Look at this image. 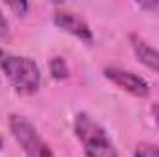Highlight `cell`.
Listing matches in <instances>:
<instances>
[{"instance_id": "1", "label": "cell", "mask_w": 159, "mask_h": 157, "mask_svg": "<svg viewBox=\"0 0 159 157\" xmlns=\"http://www.w3.org/2000/svg\"><path fill=\"white\" fill-rule=\"evenodd\" d=\"M0 72L19 94H35L41 89L43 74L35 59L0 48Z\"/></svg>"}, {"instance_id": "2", "label": "cell", "mask_w": 159, "mask_h": 157, "mask_svg": "<svg viewBox=\"0 0 159 157\" xmlns=\"http://www.w3.org/2000/svg\"><path fill=\"white\" fill-rule=\"evenodd\" d=\"M72 129L87 157H119V152L107 129L89 113L85 111L76 113L72 120Z\"/></svg>"}, {"instance_id": "3", "label": "cell", "mask_w": 159, "mask_h": 157, "mask_svg": "<svg viewBox=\"0 0 159 157\" xmlns=\"http://www.w3.org/2000/svg\"><path fill=\"white\" fill-rule=\"evenodd\" d=\"M9 131L15 139V142L20 146V150L26 154V157H56L50 144L41 137L37 128L22 115L11 113L7 118Z\"/></svg>"}, {"instance_id": "4", "label": "cell", "mask_w": 159, "mask_h": 157, "mask_svg": "<svg viewBox=\"0 0 159 157\" xmlns=\"http://www.w3.org/2000/svg\"><path fill=\"white\" fill-rule=\"evenodd\" d=\"M102 74L107 81H111L113 85H117L119 89H122L124 92H128L135 98H148L150 96L148 81L133 70L122 69L117 65H107V67H104Z\"/></svg>"}, {"instance_id": "5", "label": "cell", "mask_w": 159, "mask_h": 157, "mask_svg": "<svg viewBox=\"0 0 159 157\" xmlns=\"http://www.w3.org/2000/svg\"><path fill=\"white\" fill-rule=\"evenodd\" d=\"M52 22L65 34L83 41L87 44H91L94 41V34L91 30V26L87 24V20L83 17H80L76 11L67 9V7H57L52 13Z\"/></svg>"}, {"instance_id": "6", "label": "cell", "mask_w": 159, "mask_h": 157, "mask_svg": "<svg viewBox=\"0 0 159 157\" xmlns=\"http://www.w3.org/2000/svg\"><path fill=\"white\" fill-rule=\"evenodd\" d=\"M128 39H129V46H131L137 61L159 76V48H156L154 44H150L148 41L143 39L137 34H129Z\"/></svg>"}, {"instance_id": "7", "label": "cell", "mask_w": 159, "mask_h": 157, "mask_svg": "<svg viewBox=\"0 0 159 157\" xmlns=\"http://www.w3.org/2000/svg\"><path fill=\"white\" fill-rule=\"evenodd\" d=\"M48 70H50V76L56 79V81H63L70 76V69H69V63L65 57L61 56H54L50 57L48 61Z\"/></svg>"}, {"instance_id": "8", "label": "cell", "mask_w": 159, "mask_h": 157, "mask_svg": "<svg viewBox=\"0 0 159 157\" xmlns=\"http://www.w3.org/2000/svg\"><path fill=\"white\" fill-rule=\"evenodd\" d=\"M133 157H159V146L150 144V142H141V144H137Z\"/></svg>"}, {"instance_id": "9", "label": "cell", "mask_w": 159, "mask_h": 157, "mask_svg": "<svg viewBox=\"0 0 159 157\" xmlns=\"http://www.w3.org/2000/svg\"><path fill=\"white\" fill-rule=\"evenodd\" d=\"M6 7H7L15 17H24V15L28 13V9H30V4L24 2V0H17V2H7Z\"/></svg>"}, {"instance_id": "10", "label": "cell", "mask_w": 159, "mask_h": 157, "mask_svg": "<svg viewBox=\"0 0 159 157\" xmlns=\"http://www.w3.org/2000/svg\"><path fill=\"white\" fill-rule=\"evenodd\" d=\"M141 11H146L150 15H159V2H152V0H146V2H137L135 4Z\"/></svg>"}, {"instance_id": "11", "label": "cell", "mask_w": 159, "mask_h": 157, "mask_svg": "<svg viewBox=\"0 0 159 157\" xmlns=\"http://www.w3.org/2000/svg\"><path fill=\"white\" fill-rule=\"evenodd\" d=\"M9 34V24H7V19L4 15V11L0 9V37H6Z\"/></svg>"}, {"instance_id": "12", "label": "cell", "mask_w": 159, "mask_h": 157, "mask_svg": "<svg viewBox=\"0 0 159 157\" xmlns=\"http://www.w3.org/2000/svg\"><path fill=\"white\" fill-rule=\"evenodd\" d=\"M152 117H154V122H156V126L159 128V102L152 104Z\"/></svg>"}, {"instance_id": "13", "label": "cell", "mask_w": 159, "mask_h": 157, "mask_svg": "<svg viewBox=\"0 0 159 157\" xmlns=\"http://www.w3.org/2000/svg\"><path fill=\"white\" fill-rule=\"evenodd\" d=\"M4 150V137H2V133H0V152Z\"/></svg>"}]
</instances>
